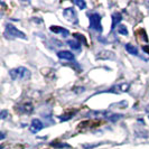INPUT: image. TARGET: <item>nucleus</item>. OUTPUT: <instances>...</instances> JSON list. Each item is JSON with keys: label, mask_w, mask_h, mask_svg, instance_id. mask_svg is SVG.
Listing matches in <instances>:
<instances>
[{"label": "nucleus", "mask_w": 149, "mask_h": 149, "mask_svg": "<svg viewBox=\"0 0 149 149\" xmlns=\"http://www.w3.org/2000/svg\"><path fill=\"white\" fill-rule=\"evenodd\" d=\"M9 75L13 80H18V81H26L30 79V71L25 68V67H16L9 71Z\"/></svg>", "instance_id": "f257e3e1"}, {"label": "nucleus", "mask_w": 149, "mask_h": 149, "mask_svg": "<svg viewBox=\"0 0 149 149\" xmlns=\"http://www.w3.org/2000/svg\"><path fill=\"white\" fill-rule=\"evenodd\" d=\"M5 36L8 38H22V39H27L26 35H25L22 31L18 30L14 25H10V24L6 26Z\"/></svg>", "instance_id": "f03ea898"}, {"label": "nucleus", "mask_w": 149, "mask_h": 149, "mask_svg": "<svg viewBox=\"0 0 149 149\" xmlns=\"http://www.w3.org/2000/svg\"><path fill=\"white\" fill-rule=\"evenodd\" d=\"M89 20H90V28L95 31L101 33L102 31V25H101V16L97 13H93L89 15Z\"/></svg>", "instance_id": "7ed1b4c3"}, {"label": "nucleus", "mask_w": 149, "mask_h": 149, "mask_svg": "<svg viewBox=\"0 0 149 149\" xmlns=\"http://www.w3.org/2000/svg\"><path fill=\"white\" fill-rule=\"evenodd\" d=\"M63 15L66 18L68 22H74L76 24L77 22V16H76V13L73 8H66L64 11H63Z\"/></svg>", "instance_id": "20e7f679"}, {"label": "nucleus", "mask_w": 149, "mask_h": 149, "mask_svg": "<svg viewBox=\"0 0 149 149\" xmlns=\"http://www.w3.org/2000/svg\"><path fill=\"white\" fill-rule=\"evenodd\" d=\"M42 129H43V123H42L40 120L34 119L33 121H31V123H30V126H29L30 132H33V134H37V132H39Z\"/></svg>", "instance_id": "39448f33"}, {"label": "nucleus", "mask_w": 149, "mask_h": 149, "mask_svg": "<svg viewBox=\"0 0 149 149\" xmlns=\"http://www.w3.org/2000/svg\"><path fill=\"white\" fill-rule=\"evenodd\" d=\"M57 56L61 60H66V61H73L74 60V55L68 51H61L57 53Z\"/></svg>", "instance_id": "423d86ee"}, {"label": "nucleus", "mask_w": 149, "mask_h": 149, "mask_svg": "<svg viewBox=\"0 0 149 149\" xmlns=\"http://www.w3.org/2000/svg\"><path fill=\"white\" fill-rule=\"evenodd\" d=\"M49 29H51V31L55 33V34H62L64 37H66L67 35L70 34L68 30L65 29V28H63V27H60V26H52Z\"/></svg>", "instance_id": "0eeeda50"}, {"label": "nucleus", "mask_w": 149, "mask_h": 149, "mask_svg": "<svg viewBox=\"0 0 149 149\" xmlns=\"http://www.w3.org/2000/svg\"><path fill=\"white\" fill-rule=\"evenodd\" d=\"M121 20H122V16H121V14H120V13H114V14L112 15V27H111V29L112 30L114 29V28H116V26H117Z\"/></svg>", "instance_id": "6e6552de"}, {"label": "nucleus", "mask_w": 149, "mask_h": 149, "mask_svg": "<svg viewBox=\"0 0 149 149\" xmlns=\"http://www.w3.org/2000/svg\"><path fill=\"white\" fill-rule=\"evenodd\" d=\"M18 110L20 112H24V113H30V112H33L34 108H33L31 103H25V104L20 105Z\"/></svg>", "instance_id": "1a4fd4ad"}, {"label": "nucleus", "mask_w": 149, "mask_h": 149, "mask_svg": "<svg viewBox=\"0 0 149 149\" xmlns=\"http://www.w3.org/2000/svg\"><path fill=\"white\" fill-rule=\"evenodd\" d=\"M113 55H112L111 52H107V51H103V52L99 53V55L97 56V58H100V60H107V58H112Z\"/></svg>", "instance_id": "9d476101"}, {"label": "nucleus", "mask_w": 149, "mask_h": 149, "mask_svg": "<svg viewBox=\"0 0 149 149\" xmlns=\"http://www.w3.org/2000/svg\"><path fill=\"white\" fill-rule=\"evenodd\" d=\"M67 44L70 45V47L72 49H75V51H80L81 49V43L80 42H76V40H68Z\"/></svg>", "instance_id": "9b49d317"}, {"label": "nucleus", "mask_w": 149, "mask_h": 149, "mask_svg": "<svg viewBox=\"0 0 149 149\" xmlns=\"http://www.w3.org/2000/svg\"><path fill=\"white\" fill-rule=\"evenodd\" d=\"M126 51H127L129 54H131V55H138V49L134 47V45H131V44L126 45Z\"/></svg>", "instance_id": "f8f14e48"}, {"label": "nucleus", "mask_w": 149, "mask_h": 149, "mask_svg": "<svg viewBox=\"0 0 149 149\" xmlns=\"http://www.w3.org/2000/svg\"><path fill=\"white\" fill-rule=\"evenodd\" d=\"M75 5H77L79 7L81 8V9H85V7H86V3H85V1H83V0H75L74 1Z\"/></svg>", "instance_id": "ddd939ff"}, {"label": "nucleus", "mask_w": 149, "mask_h": 149, "mask_svg": "<svg viewBox=\"0 0 149 149\" xmlns=\"http://www.w3.org/2000/svg\"><path fill=\"white\" fill-rule=\"evenodd\" d=\"M118 33L121 34V35H126V36L128 35V30L125 26H119L118 27Z\"/></svg>", "instance_id": "4468645a"}, {"label": "nucleus", "mask_w": 149, "mask_h": 149, "mask_svg": "<svg viewBox=\"0 0 149 149\" xmlns=\"http://www.w3.org/2000/svg\"><path fill=\"white\" fill-rule=\"evenodd\" d=\"M75 113V111L71 112V113H67V114H64V116H62L61 117V120H63V121H66V120L71 119L72 117H73V114Z\"/></svg>", "instance_id": "2eb2a0df"}, {"label": "nucleus", "mask_w": 149, "mask_h": 149, "mask_svg": "<svg viewBox=\"0 0 149 149\" xmlns=\"http://www.w3.org/2000/svg\"><path fill=\"white\" fill-rule=\"evenodd\" d=\"M74 36H75V38H77V39L82 40V42L84 43V44H86V39L84 38V36H83V35H80V34H75Z\"/></svg>", "instance_id": "dca6fc26"}, {"label": "nucleus", "mask_w": 149, "mask_h": 149, "mask_svg": "<svg viewBox=\"0 0 149 149\" xmlns=\"http://www.w3.org/2000/svg\"><path fill=\"white\" fill-rule=\"evenodd\" d=\"M7 114H8V112L6 111V110H2L1 113H0V118H1V119H5V118L7 117Z\"/></svg>", "instance_id": "f3484780"}, {"label": "nucleus", "mask_w": 149, "mask_h": 149, "mask_svg": "<svg viewBox=\"0 0 149 149\" xmlns=\"http://www.w3.org/2000/svg\"><path fill=\"white\" fill-rule=\"evenodd\" d=\"M143 51H145V52H147L149 54V46H147V45H146V46H143Z\"/></svg>", "instance_id": "a211bd4d"}, {"label": "nucleus", "mask_w": 149, "mask_h": 149, "mask_svg": "<svg viewBox=\"0 0 149 149\" xmlns=\"http://www.w3.org/2000/svg\"><path fill=\"white\" fill-rule=\"evenodd\" d=\"M3 138H5V134L2 132V134H1V139H3Z\"/></svg>", "instance_id": "6ab92c4d"}]
</instances>
